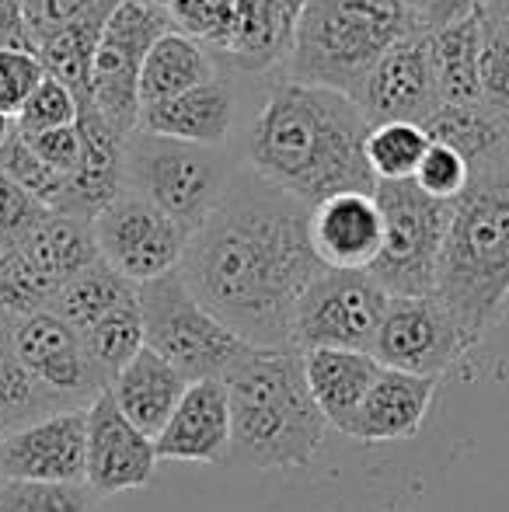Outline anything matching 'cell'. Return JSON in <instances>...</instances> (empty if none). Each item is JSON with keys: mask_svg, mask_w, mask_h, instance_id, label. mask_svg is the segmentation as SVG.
Masks as SVG:
<instances>
[{"mask_svg": "<svg viewBox=\"0 0 509 512\" xmlns=\"http://www.w3.org/2000/svg\"><path fill=\"white\" fill-rule=\"evenodd\" d=\"M457 321L482 342L509 304V147L471 164V182L450 206L436 290Z\"/></svg>", "mask_w": 509, "mask_h": 512, "instance_id": "3", "label": "cell"}, {"mask_svg": "<svg viewBox=\"0 0 509 512\" xmlns=\"http://www.w3.org/2000/svg\"><path fill=\"white\" fill-rule=\"evenodd\" d=\"M401 7L408 11V18H412V28H415V14H419V7H422V0H398Z\"/></svg>", "mask_w": 509, "mask_h": 512, "instance_id": "43", "label": "cell"}, {"mask_svg": "<svg viewBox=\"0 0 509 512\" xmlns=\"http://www.w3.org/2000/svg\"><path fill=\"white\" fill-rule=\"evenodd\" d=\"M46 213H49L46 206L35 203L14 178H7L4 171H0V234L21 241Z\"/></svg>", "mask_w": 509, "mask_h": 512, "instance_id": "37", "label": "cell"}, {"mask_svg": "<svg viewBox=\"0 0 509 512\" xmlns=\"http://www.w3.org/2000/svg\"><path fill=\"white\" fill-rule=\"evenodd\" d=\"M123 0H95L84 14H77L67 25L46 28V32L32 35V49L42 60L49 77L67 84L77 95V102H88V84H91V63H95L98 42H102L105 21Z\"/></svg>", "mask_w": 509, "mask_h": 512, "instance_id": "23", "label": "cell"}, {"mask_svg": "<svg viewBox=\"0 0 509 512\" xmlns=\"http://www.w3.org/2000/svg\"><path fill=\"white\" fill-rule=\"evenodd\" d=\"M422 39H426L440 108L482 102V18L478 11L447 28L426 32Z\"/></svg>", "mask_w": 509, "mask_h": 512, "instance_id": "25", "label": "cell"}, {"mask_svg": "<svg viewBox=\"0 0 509 512\" xmlns=\"http://www.w3.org/2000/svg\"><path fill=\"white\" fill-rule=\"evenodd\" d=\"M370 122L353 98L300 84L290 74H258L234 154L252 175L304 206L339 192H374L367 143Z\"/></svg>", "mask_w": 509, "mask_h": 512, "instance_id": "2", "label": "cell"}, {"mask_svg": "<svg viewBox=\"0 0 509 512\" xmlns=\"http://www.w3.org/2000/svg\"><path fill=\"white\" fill-rule=\"evenodd\" d=\"M95 0H21V14H25L28 32H46V28L67 25L77 14H84Z\"/></svg>", "mask_w": 509, "mask_h": 512, "instance_id": "39", "label": "cell"}, {"mask_svg": "<svg viewBox=\"0 0 509 512\" xmlns=\"http://www.w3.org/2000/svg\"><path fill=\"white\" fill-rule=\"evenodd\" d=\"M157 460L227 464L231 453V398L224 380H196L182 394L175 415L154 439Z\"/></svg>", "mask_w": 509, "mask_h": 512, "instance_id": "19", "label": "cell"}, {"mask_svg": "<svg viewBox=\"0 0 509 512\" xmlns=\"http://www.w3.org/2000/svg\"><path fill=\"white\" fill-rule=\"evenodd\" d=\"M81 338H84V349H88L91 363H95L98 373L112 384V377L147 349L140 297H136L133 304L119 307L116 314H109L105 321H98L95 328H88Z\"/></svg>", "mask_w": 509, "mask_h": 512, "instance_id": "30", "label": "cell"}, {"mask_svg": "<svg viewBox=\"0 0 509 512\" xmlns=\"http://www.w3.org/2000/svg\"><path fill=\"white\" fill-rule=\"evenodd\" d=\"M11 349L35 384L67 408H91L98 394L109 391V380L91 363L84 338L53 310L21 317L11 324Z\"/></svg>", "mask_w": 509, "mask_h": 512, "instance_id": "13", "label": "cell"}, {"mask_svg": "<svg viewBox=\"0 0 509 512\" xmlns=\"http://www.w3.org/2000/svg\"><path fill=\"white\" fill-rule=\"evenodd\" d=\"M136 297H140L147 349L168 359L189 384L227 380L255 352H262L199 304L178 269L154 283L136 286Z\"/></svg>", "mask_w": 509, "mask_h": 512, "instance_id": "7", "label": "cell"}, {"mask_svg": "<svg viewBox=\"0 0 509 512\" xmlns=\"http://www.w3.org/2000/svg\"><path fill=\"white\" fill-rule=\"evenodd\" d=\"M28 147L42 157L53 171H60L63 178H70L81 164V129L67 126V129H49L39 136H25Z\"/></svg>", "mask_w": 509, "mask_h": 512, "instance_id": "38", "label": "cell"}, {"mask_svg": "<svg viewBox=\"0 0 509 512\" xmlns=\"http://www.w3.org/2000/svg\"><path fill=\"white\" fill-rule=\"evenodd\" d=\"M405 35L415 28L398 0H304L283 70L349 98L377 56Z\"/></svg>", "mask_w": 509, "mask_h": 512, "instance_id": "5", "label": "cell"}, {"mask_svg": "<svg viewBox=\"0 0 509 512\" xmlns=\"http://www.w3.org/2000/svg\"><path fill=\"white\" fill-rule=\"evenodd\" d=\"M133 300H136V286L119 276L109 262L98 258L81 276H74L70 283L60 286V293L53 300V314H60L77 335H84L88 328H95L98 321H105L119 307L133 304Z\"/></svg>", "mask_w": 509, "mask_h": 512, "instance_id": "27", "label": "cell"}, {"mask_svg": "<svg viewBox=\"0 0 509 512\" xmlns=\"http://www.w3.org/2000/svg\"><path fill=\"white\" fill-rule=\"evenodd\" d=\"M0 49H32L21 0H0Z\"/></svg>", "mask_w": 509, "mask_h": 512, "instance_id": "41", "label": "cell"}, {"mask_svg": "<svg viewBox=\"0 0 509 512\" xmlns=\"http://www.w3.org/2000/svg\"><path fill=\"white\" fill-rule=\"evenodd\" d=\"M391 304V293L370 272L325 269L293 314V352L356 349L370 352Z\"/></svg>", "mask_w": 509, "mask_h": 512, "instance_id": "10", "label": "cell"}, {"mask_svg": "<svg viewBox=\"0 0 509 512\" xmlns=\"http://www.w3.org/2000/svg\"><path fill=\"white\" fill-rule=\"evenodd\" d=\"M475 345L468 328L436 297H391L370 356L387 370L440 380Z\"/></svg>", "mask_w": 509, "mask_h": 512, "instance_id": "11", "label": "cell"}, {"mask_svg": "<svg viewBox=\"0 0 509 512\" xmlns=\"http://www.w3.org/2000/svg\"><path fill=\"white\" fill-rule=\"evenodd\" d=\"M300 359H304V377L314 405L321 408L328 425L346 432L384 366L370 352L356 349H311L300 352Z\"/></svg>", "mask_w": 509, "mask_h": 512, "instance_id": "21", "label": "cell"}, {"mask_svg": "<svg viewBox=\"0 0 509 512\" xmlns=\"http://www.w3.org/2000/svg\"><path fill=\"white\" fill-rule=\"evenodd\" d=\"M311 206L241 164L220 206L189 237L185 286L238 338L265 352L293 349V314L325 272L311 248Z\"/></svg>", "mask_w": 509, "mask_h": 512, "instance_id": "1", "label": "cell"}, {"mask_svg": "<svg viewBox=\"0 0 509 512\" xmlns=\"http://www.w3.org/2000/svg\"><path fill=\"white\" fill-rule=\"evenodd\" d=\"M42 77H46V67L35 56V49H0V115L11 122L18 119Z\"/></svg>", "mask_w": 509, "mask_h": 512, "instance_id": "36", "label": "cell"}, {"mask_svg": "<svg viewBox=\"0 0 509 512\" xmlns=\"http://www.w3.org/2000/svg\"><path fill=\"white\" fill-rule=\"evenodd\" d=\"M18 251L56 290L102 258L95 241V223L81 220V216L53 213V209L21 237Z\"/></svg>", "mask_w": 509, "mask_h": 512, "instance_id": "26", "label": "cell"}, {"mask_svg": "<svg viewBox=\"0 0 509 512\" xmlns=\"http://www.w3.org/2000/svg\"><path fill=\"white\" fill-rule=\"evenodd\" d=\"M171 7L161 0H123L105 21L95 63H91L88 102L116 133L140 129V67L150 46L171 32Z\"/></svg>", "mask_w": 509, "mask_h": 512, "instance_id": "9", "label": "cell"}, {"mask_svg": "<svg viewBox=\"0 0 509 512\" xmlns=\"http://www.w3.org/2000/svg\"><path fill=\"white\" fill-rule=\"evenodd\" d=\"M157 471V446L119 411L112 394H98L88 408V485L98 495L147 488Z\"/></svg>", "mask_w": 509, "mask_h": 512, "instance_id": "17", "label": "cell"}, {"mask_svg": "<svg viewBox=\"0 0 509 512\" xmlns=\"http://www.w3.org/2000/svg\"><path fill=\"white\" fill-rule=\"evenodd\" d=\"M311 248L332 272H370L384 248V216L374 192H339L311 206Z\"/></svg>", "mask_w": 509, "mask_h": 512, "instance_id": "18", "label": "cell"}, {"mask_svg": "<svg viewBox=\"0 0 509 512\" xmlns=\"http://www.w3.org/2000/svg\"><path fill=\"white\" fill-rule=\"evenodd\" d=\"M440 380L415 377L401 370H381L370 394L363 398L360 411L346 425V436L363 439V443H394V439H412L422 429L433 394Z\"/></svg>", "mask_w": 509, "mask_h": 512, "instance_id": "20", "label": "cell"}, {"mask_svg": "<svg viewBox=\"0 0 509 512\" xmlns=\"http://www.w3.org/2000/svg\"><path fill=\"white\" fill-rule=\"evenodd\" d=\"M429 143L433 140H429L426 126H415V122H377V126H370L363 154H367L374 182H412Z\"/></svg>", "mask_w": 509, "mask_h": 512, "instance_id": "28", "label": "cell"}, {"mask_svg": "<svg viewBox=\"0 0 509 512\" xmlns=\"http://www.w3.org/2000/svg\"><path fill=\"white\" fill-rule=\"evenodd\" d=\"M241 161L234 150L199 147L136 129L123 147V189L196 234L220 206Z\"/></svg>", "mask_w": 509, "mask_h": 512, "instance_id": "6", "label": "cell"}, {"mask_svg": "<svg viewBox=\"0 0 509 512\" xmlns=\"http://www.w3.org/2000/svg\"><path fill=\"white\" fill-rule=\"evenodd\" d=\"M478 11L482 14H509V0H482Z\"/></svg>", "mask_w": 509, "mask_h": 512, "instance_id": "42", "label": "cell"}, {"mask_svg": "<svg viewBox=\"0 0 509 512\" xmlns=\"http://www.w3.org/2000/svg\"><path fill=\"white\" fill-rule=\"evenodd\" d=\"M374 199L384 216V248L370 276L391 297H433L454 203L429 199L415 182H377Z\"/></svg>", "mask_w": 509, "mask_h": 512, "instance_id": "8", "label": "cell"}, {"mask_svg": "<svg viewBox=\"0 0 509 512\" xmlns=\"http://www.w3.org/2000/svg\"><path fill=\"white\" fill-rule=\"evenodd\" d=\"M185 391H189V380L150 349H143L133 363L123 366L109 384V394L119 411L150 439L161 436Z\"/></svg>", "mask_w": 509, "mask_h": 512, "instance_id": "22", "label": "cell"}, {"mask_svg": "<svg viewBox=\"0 0 509 512\" xmlns=\"http://www.w3.org/2000/svg\"><path fill=\"white\" fill-rule=\"evenodd\" d=\"M56 293L60 290H56L21 251L0 269V310L11 317V324L21 321V317L53 310Z\"/></svg>", "mask_w": 509, "mask_h": 512, "instance_id": "33", "label": "cell"}, {"mask_svg": "<svg viewBox=\"0 0 509 512\" xmlns=\"http://www.w3.org/2000/svg\"><path fill=\"white\" fill-rule=\"evenodd\" d=\"M255 81L258 74L220 67V74L213 81L140 112V129L143 133L168 136V140L199 143V147L234 150L241 126H245L248 105H252Z\"/></svg>", "mask_w": 509, "mask_h": 512, "instance_id": "14", "label": "cell"}, {"mask_svg": "<svg viewBox=\"0 0 509 512\" xmlns=\"http://www.w3.org/2000/svg\"><path fill=\"white\" fill-rule=\"evenodd\" d=\"M53 411L70 408L60 405L49 391H42L32 373L21 366V359L14 356L11 338H0V436L35 422V418L53 415Z\"/></svg>", "mask_w": 509, "mask_h": 512, "instance_id": "29", "label": "cell"}, {"mask_svg": "<svg viewBox=\"0 0 509 512\" xmlns=\"http://www.w3.org/2000/svg\"><path fill=\"white\" fill-rule=\"evenodd\" d=\"M189 237L192 234L182 223L126 189L119 192L116 203L95 216L98 255L133 286L154 283L175 272L185 258Z\"/></svg>", "mask_w": 509, "mask_h": 512, "instance_id": "12", "label": "cell"}, {"mask_svg": "<svg viewBox=\"0 0 509 512\" xmlns=\"http://www.w3.org/2000/svg\"><path fill=\"white\" fill-rule=\"evenodd\" d=\"M349 98H353L370 126H377V122H415V126H426L440 112L426 39L415 32L398 39L394 46H387Z\"/></svg>", "mask_w": 509, "mask_h": 512, "instance_id": "16", "label": "cell"}, {"mask_svg": "<svg viewBox=\"0 0 509 512\" xmlns=\"http://www.w3.org/2000/svg\"><path fill=\"white\" fill-rule=\"evenodd\" d=\"M220 67L224 63L217 60V53L206 42L171 28L150 46L147 60L140 67V112L213 81L220 74Z\"/></svg>", "mask_w": 509, "mask_h": 512, "instance_id": "24", "label": "cell"}, {"mask_svg": "<svg viewBox=\"0 0 509 512\" xmlns=\"http://www.w3.org/2000/svg\"><path fill=\"white\" fill-rule=\"evenodd\" d=\"M0 481H88V408L53 411L0 436Z\"/></svg>", "mask_w": 509, "mask_h": 512, "instance_id": "15", "label": "cell"}, {"mask_svg": "<svg viewBox=\"0 0 509 512\" xmlns=\"http://www.w3.org/2000/svg\"><path fill=\"white\" fill-rule=\"evenodd\" d=\"M429 199H440V203H454L471 182V164L457 154L447 143H429V150L422 154V164L412 178Z\"/></svg>", "mask_w": 509, "mask_h": 512, "instance_id": "35", "label": "cell"}, {"mask_svg": "<svg viewBox=\"0 0 509 512\" xmlns=\"http://www.w3.org/2000/svg\"><path fill=\"white\" fill-rule=\"evenodd\" d=\"M0 338H11V317L0 310Z\"/></svg>", "mask_w": 509, "mask_h": 512, "instance_id": "45", "label": "cell"}, {"mask_svg": "<svg viewBox=\"0 0 509 512\" xmlns=\"http://www.w3.org/2000/svg\"><path fill=\"white\" fill-rule=\"evenodd\" d=\"M102 495L81 485L53 481H0V512H91Z\"/></svg>", "mask_w": 509, "mask_h": 512, "instance_id": "31", "label": "cell"}, {"mask_svg": "<svg viewBox=\"0 0 509 512\" xmlns=\"http://www.w3.org/2000/svg\"><path fill=\"white\" fill-rule=\"evenodd\" d=\"M478 4H482V0H422L419 14H415V32L426 35V32H436V28L454 25V21L475 14Z\"/></svg>", "mask_w": 509, "mask_h": 512, "instance_id": "40", "label": "cell"}, {"mask_svg": "<svg viewBox=\"0 0 509 512\" xmlns=\"http://www.w3.org/2000/svg\"><path fill=\"white\" fill-rule=\"evenodd\" d=\"M14 133V122L11 119H4V115H0V147H4L7 143V136Z\"/></svg>", "mask_w": 509, "mask_h": 512, "instance_id": "44", "label": "cell"}, {"mask_svg": "<svg viewBox=\"0 0 509 512\" xmlns=\"http://www.w3.org/2000/svg\"><path fill=\"white\" fill-rule=\"evenodd\" d=\"M77 115H81V102H77L74 91L46 74L39 88L32 91L28 105L21 108V115L14 119V129H18L21 136H39V133H49V129L77 126Z\"/></svg>", "mask_w": 509, "mask_h": 512, "instance_id": "34", "label": "cell"}, {"mask_svg": "<svg viewBox=\"0 0 509 512\" xmlns=\"http://www.w3.org/2000/svg\"><path fill=\"white\" fill-rule=\"evenodd\" d=\"M0 171H4L7 178H14L35 203L46 209H56V203L63 199V189H67V178L49 168V164L28 147V140L18 129H14L4 147H0Z\"/></svg>", "mask_w": 509, "mask_h": 512, "instance_id": "32", "label": "cell"}, {"mask_svg": "<svg viewBox=\"0 0 509 512\" xmlns=\"http://www.w3.org/2000/svg\"><path fill=\"white\" fill-rule=\"evenodd\" d=\"M231 398V467H311L325 450L328 422L314 405L300 352H255L224 380Z\"/></svg>", "mask_w": 509, "mask_h": 512, "instance_id": "4", "label": "cell"}]
</instances>
